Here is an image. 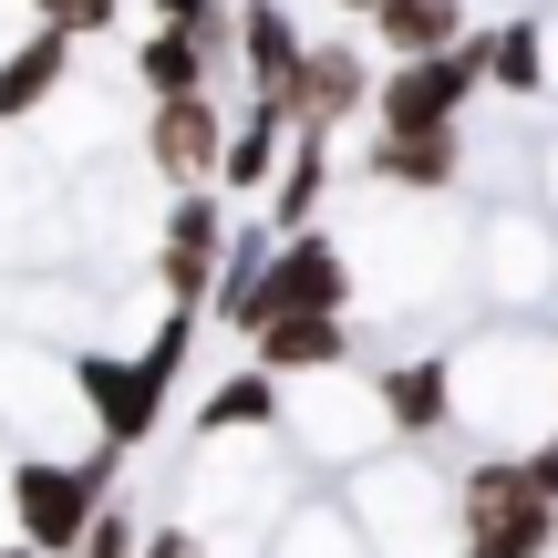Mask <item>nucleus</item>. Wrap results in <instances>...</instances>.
<instances>
[{
	"mask_svg": "<svg viewBox=\"0 0 558 558\" xmlns=\"http://www.w3.org/2000/svg\"><path fill=\"white\" fill-rule=\"evenodd\" d=\"M518 465H527V476H538L548 497H558V424H538V435H527V456H518Z\"/></svg>",
	"mask_w": 558,
	"mask_h": 558,
	"instance_id": "nucleus-25",
	"label": "nucleus"
},
{
	"mask_svg": "<svg viewBox=\"0 0 558 558\" xmlns=\"http://www.w3.org/2000/svg\"><path fill=\"white\" fill-rule=\"evenodd\" d=\"M341 11H352V21H373V11H383V0H341Z\"/></svg>",
	"mask_w": 558,
	"mask_h": 558,
	"instance_id": "nucleus-26",
	"label": "nucleus"
},
{
	"mask_svg": "<svg viewBox=\"0 0 558 558\" xmlns=\"http://www.w3.org/2000/svg\"><path fill=\"white\" fill-rule=\"evenodd\" d=\"M269 248H279V228H269V218H228L218 279H207V320L248 331V300H259V279H269Z\"/></svg>",
	"mask_w": 558,
	"mask_h": 558,
	"instance_id": "nucleus-14",
	"label": "nucleus"
},
{
	"mask_svg": "<svg viewBox=\"0 0 558 558\" xmlns=\"http://www.w3.org/2000/svg\"><path fill=\"white\" fill-rule=\"evenodd\" d=\"M156 21H177V32H197L207 52L239 62V0H156Z\"/></svg>",
	"mask_w": 558,
	"mask_h": 558,
	"instance_id": "nucleus-21",
	"label": "nucleus"
},
{
	"mask_svg": "<svg viewBox=\"0 0 558 558\" xmlns=\"http://www.w3.org/2000/svg\"><path fill=\"white\" fill-rule=\"evenodd\" d=\"M456 32H465V0H383V11H373L383 62H403V52H445Z\"/></svg>",
	"mask_w": 558,
	"mask_h": 558,
	"instance_id": "nucleus-19",
	"label": "nucleus"
},
{
	"mask_svg": "<svg viewBox=\"0 0 558 558\" xmlns=\"http://www.w3.org/2000/svg\"><path fill=\"white\" fill-rule=\"evenodd\" d=\"M269 104H279L290 135H341L352 114H373V52H352V41H311L300 73L279 83Z\"/></svg>",
	"mask_w": 558,
	"mask_h": 558,
	"instance_id": "nucleus-5",
	"label": "nucleus"
},
{
	"mask_svg": "<svg viewBox=\"0 0 558 558\" xmlns=\"http://www.w3.org/2000/svg\"><path fill=\"white\" fill-rule=\"evenodd\" d=\"M73 83V32H52V21H32V32L0 52V124H21V114H41V104Z\"/></svg>",
	"mask_w": 558,
	"mask_h": 558,
	"instance_id": "nucleus-12",
	"label": "nucleus"
},
{
	"mask_svg": "<svg viewBox=\"0 0 558 558\" xmlns=\"http://www.w3.org/2000/svg\"><path fill=\"white\" fill-rule=\"evenodd\" d=\"M269 311H352V259L320 239V218L269 248V279H259V300H248V331H259Z\"/></svg>",
	"mask_w": 558,
	"mask_h": 558,
	"instance_id": "nucleus-7",
	"label": "nucleus"
},
{
	"mask_svg": "<svg viewBox=\"0 0 558 558\" xmlns=\"http://www.w3.org/2000/svg\"><path fill=\"white\" fill-rule=\"evenodd\" d=\"M135 548H145V538H135V518H124V507L104 497V507H94V527H83V548H73V558H135Z\"/></svg>",
	"mask_w": 558,
	"mask_h": 558,
	"instance_id": "nucleus-23",
	"label": "nucleus"
},
{
	"mask_svg": "<svg viewBox=\"0 0 558 558\" xmlns=\"http://www.w3.org/2000/svg\"><path fill=\"white\" fill-rule=\"evenodd\" d=\"M135 558H207V538H197L186 518H166V527H145V548H135Z\"/></svg>",
	"mask_w": 558,
	"mask_h": 558,
	"instance_id": "nucleus-24",
	"label": "nucleus"
},
{
	"mask_svg": "<svg viewBox=\"0 0 558 558\" xmlns=\"http://www.w3.org/2000/svg\"><path fill=\"white\" fill-rule=\"evenodd\" d=\"M373 414H383V435H403V445L445 435V424H456V362H445V352L383 362V373H373Z\"/></svg>",
	"mask_w": 558,
	"mask_h": 558,
	"instance_id": "nucleus-9",
	"label": "nucleus"
},
{
	"mask_svg": "<svg viewBox=\"0 0 558 558\" xmlns=\"http://www.w3.org/2000/svg\"><path fill=\"white\" fill-rule=\"evenodd\" d=\"M248 362H269L279 383L341 373V362H352V320H341V311H269L259 331H248Z\"/></svg>",
	"mask_w": 558,
	"mask_h": 558,
	"instance_id": "nucleus-11",
	"label": "nucleus"
},
{
	"mask_svg": "<svg viewBox=\"0 0 558 558\" xmlns=\"http://www.w3.org/2000/svg\"><path fill=\"white\" fill-rule=\"evenodd\" d=\"M486 94V32H456L445 52H403L373 73V124L414 135V124H465V104Z\"/></svg>",
	"mask_w": 558,
	"mask_h": 558,
	"instance_id": "nucleus-4",
	"label": "nucleus"
},
{
	"mask_svg": "<svg viewBox=\"0 0 558 558\" xmlns=\"http://www.w3.org/2000/svg\"><path fill=\"white\" fill-rule=\"evenodd\" d=\"M320 197H331V135H290V156H279V177H269V228L279 239L311 228Z\"/></svg>",
	"mask_w": 558,
	"mask_h": 558,
	"instance_id": "nucleus-18",
	"label": "nucleus"
},
{
	"mask_svg": "<svg viewBox=\"0 0 558 558\" xmlns=\"http://www.w3.org/2000/svg\"><path fill=\"white\" fill-rule=\"evenodd\" d=\"M279 424V373L269 362H248V373H228L218 393H197V445H218V435H269Z\"/></svg>",
	"mask_w": 558,
	"mask_h": 558,
	"instance_id": "nucleus-17",
	"label": "nucleus"
},
{
	"mask_svg": "<svg viewBox=\"0 0 558 558\" xmlns=\"http://www.w3.org/2000/svg\"><path fill=\"white\" fill-rule=\"evenodd\" d=\"M456 558H476V548H456Z\"/></svg>",
	"mask_w": 558,
	"mask_h": 558,
	"instance_id": "nucleus-28",
	"label": "nucleus"
},
{
	"mask_svg": "<svg viewBox=\"0 0 558 558\" xmlns=\"http://www.w3.org/2000/svg\"><path fill=\"white\" fill-rule=\"evenodd\" d=\"M218 73H228V52H207V41L177 32V21H156V32L135 41V83H145V104H156V94H207Z\"/></svg>",
	"mask_w": 558,
	"mask_h": 558,
	"instance_id": "nucleus-15",
	"label": "nucleus"
},
{
	"mask_svg": "<svg viewBox=\"0 0 558 558\" xmlns=\"http://www.w3.org/2000/svg\"><path fill=\"white\" fill-rule=\"evenodd\" d=\"M218 156H228L218 83H207V94H156V114H145V166L177 177V186H218Z\"/></svg>",
	"mask_w": 558,
	"mask_h": 558,
	"instance_id": "nucleus-8",
	"label": "nucleus"
},
{
	"mask_svg": "<svg viewBox=\"0 0 558 558\" xmlns=\"http://www.w3.org/2000/svg\"><path fill=\"white\" fill-rule=\"evenodd\" d=\"M186 352H197V311H166L145 352H73V393H83V414H94V435L135 456L166 424V403H177Z\"/></svg>",
	"mask_w": 558,
	"mask_h": 558,
	"instance_id": "nucleus-1",
	"label": "nucleus"
},
{
	"mask_svg": "<svg viewBox=\"0 0 558 558\" xmlns=\"http://www.w3.org/2000/svg\"><path fill=\"white\" fill-rule=\"evenodd\" d=\"M300 21H290V0H239V62H248V94H279V83L300 73Z\"/></svg>",
	"mask_w": 558,
	"mask_h": 558,
	"instance_id": "nucleus-16",
	"label": "nucleus"
},
{
	"mask_svg": "<svg viewBox=\"0 0 558 558\" xmlns=\"http://www.w3.org/2000/svg\"><path fill=\"white\" fill-rule=\"evenodd\" d=\"M32 21H52V32H73V41H94V32H114V21H124V0H32Z\"/></svg>",
	"mask_w": 558,
	"mask_h": 558,
	"instance_id": "nucleus-22",
	"label": "nucleus"
},
{
	"mask_svg": "<svg viewBox=\"0 0 558 558\" xmlns=\"http://www.w3.org/2000/svg\"><path fill=\"white\" fill-rule=\"evenodd\" d=\"M362 177H373V186H414V197H445V186L465 177V124H414V135H383V124H373Z\"/></svg>",
	"mask_w": 558,
	"mask_h": 558,
	"instance_id": "nucleus-10",
	"label": "nucleus"
},
{
	"mask_svg": "<svg viewBox=\"0 0 558 558\" xmlns=\"http://www.w3.org/2000/svg\"><path fill=\"white\" fill-rule=\"evenodd\" d=\"M124 476V445L94 435V456H21L11 476H0V497H11V538H32L41 558H73L83 527H94V507L114 497Z\"/></svg>",
	"mask_w": 558,
	"mask_h": 558,
	"instance_id": "nucleus-2",
	"label": "nucleus"
},
{
	"mask_svg": "<svg viewBox=\"0 0 558 558\" xmlns=\"http://www.w3.org/2000/svg\"><path fill=\"white\" fill-rule=\"evenodd\" d=\"M456 486V548L476 558H558V497L527 476L518 456H465Z\"/></svg>",
	"mask_w": 558,
	"mask_h": 558,
	"instance_id": "nucleus-3",
	"label": "nucleus"
},
{
	"mask_svg": "<svg viewBox=\"0 0 558 558\" xmlns=\"http://www.w3.org/2000/svg\"><path fill=\"white\" fill-rule=\"evenodd\" d=\"M218 248H228V186H177V207H166V239H156L166 311H197V320H207V279H218Z\"/></svg>",
	"mask_w": 558,
	"mask_h": 558,
	"instance_id": "nucleus-6",
	"label": "nucleus"
},
{
	"mask_svg": "<svg viewBox=\"0 0 558 558\" xmlns=\"http://www.w3.org/2000/svg\"><path fill=\"white\" fill-rule=\"evenodd\" d=\"M0 558H41V548H32V538H11V548H0Z\"/></svg>",
	"mask_w": 558,
	"mask_h": 558,
	"instance_id": "nucleus-27",
	"label": "nucleus"
},
{
	"mask_svg": "<svg viewBox=\"0 0 558 558\" xmlns=\"http://www.w3.org/2000/svg\"><path fill=\"white\" fill-rule=\"evenodd\" d=\"M486 83H497V94H518V104L548 94V32H538V21H507V32H486Z\"/></svg>",
	"mask_w": 558,
	"mask_h": 558,
	"instance_id": "nucleus-20",
	"label": "nucleus"
},
{
	"mask_svg": "<svg viewBox=\"0 0 558 558\" xmlns=\"http://www.w3.org/2000/svg\"><path fill=\"white\" fill-rule=\"evenodd\" d=\"M279 156H290V124H279V104H269V94H248L239 114H228V156H218V186H228V197H269Z\"/></svg>",
	"mask_w": 558,
	"mask_h": 558,
	"instance_id": "nucleus-13",
	"label": "nucleus"
}]
</instances>
